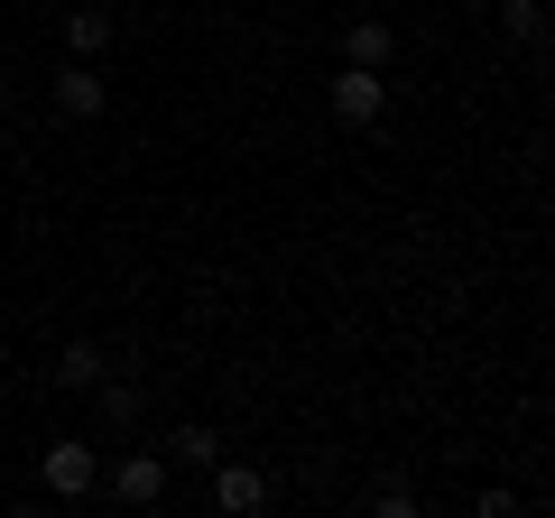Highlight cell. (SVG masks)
<instances>
[{"instance_id":"6da1fadb","label":"cell","mask_w":555,"mask_h":518,"mask_svg":"<svg viewBox=\"0 0 555 518\" xmlns=\"http://www.w3.org/2000/svg\"><path fill=\"white\" fill-rule=\"evenodd\" d=\"M324 102H334V120H343V130H371V120L389 112V83H379V65H343Z\"/></svg>"},{"instance_id":"7a4b0ae2","label":"cell","mask_w":555,"mask_h":518,"mask_svg":"<svg viewBox=\"0 0 555 518\" xmlns=\"http://www.w3.org/2000/svg\"><path fill=\"white\" fill-rule=\"evenodd\" d=\"M93 481H102V454H93L83 436H56V444H47V491H56V500H83Z\"/></svg>"},{"instance_id":"3957f363","label":"cell","mask_w":555,"mask_h":518,"mask_svg":"<svg viewBox=\"0 0 555 518\" xmlns=\"http://www.w3.org/2000/svg\"><path fill=\"white\" fill-rule=\"evenodd\" d=\"M112 500L120 509H158L167 500V454H120L112 463Z\"/></svg>"},{"instance_id":"277c9868","label":"cell","mask_w":555,"mask_h":518,"mask_svg":"<svg viewBox=\"0 0 555 518\" xmlns=\"http://www.w3.org/2000/svg\"><path fill=\"white\" fill-rule=\"evenodd\" d=\"M102 102H112V83L93 75V56H75V65L56 75V112H65V120H102Z\"/></svg>"},{"instance_id":"5b68a950","label":"cell","mask_w":555,"mask_h":518,"mask_svg":"<svg viewBox=\"0 0 555 518\" xmlns=\"http://www.w3.org/2000/svg\"><path fill=\"white\" fill-rule=\"evenodd\" d=\"M259 500H269V472H250V463H214V509L250 518Z\"/></svg>"},{"instance_id":"8992f818","label":"cell","mask_w":555,"mask_h":518,"mask_svg":"<svg viewBox=\"0 0 555 518\" xmlns=\"http://www.w3.org/2000/svg\"><path fill=\"white\" fill-rule=\"evenodd\" d=\"M112 38H120L112 10H93V0H83V10H65V47H75V56H102Z\"/></svg>"},{"instance_id":"52a82bcc","label":"cell","mask_w":555,"mask_h":518,"mask_svg":"<svg viewBox=\"0 0 555 518\" xmlns=\"http://www.w3.org/2000/svg\"><path fill=\"white\" fill-rule=\"evenodd\" d=\"M102 371H112V361H102V342H65V352H56V389H65V399H83Z\"/></svg>"},{"instance_id":"ba28073f","label":"cell","mask_w":555,"mask_h":518,"mask_svg":"<svg viewBox=\"0 0 555 518\" xmlns=\"http://www.w3.org/2000/svg\"><path fill=\"white\" fill-rule=\"evenodd\" d=\"M83 399H93V407H102V426H139V379H130V371H120V379H112V371H102V379H93V389H83Z\"/></svg>"},{"instance_id":"9c48e42d","label":"cell","mask_w":555,"mask_h":518,"mask_svg":"<svg viewBox=\"0 0 555 518\" xmlns=\"http://www.w3.org/2000/svg\"><path fill=\"white\" fill-rule=\"evenodd\" d=\"M167 463H185V472H214V463H222V436H214V426H177V436H167Z\"/></svg>"},{"instance_id":"30bf717a","label":"cell","mask_w":555,"mask_h":518,"mask_svg":"<svg viewBox=\"0 0 555 518\" xmlns=\"http://www.w3.org/2000/svg\"><path fill=\"white\" fill-rule=\"evenodd\" d=\"M389 28H379V20H352V28H343V65H389Z\"/></svg>"},{"instance_id":"8fae6325","label":"cell","mask_w":555,"mask_h":518,"mask_svg":"<svg viewBox=\"0 0 555 518\" xmlns=\"http://www.w3.org/2000/svg\"><path fill=\"white\" fill-rule=\"evenodd\" d=\"M500 28L518 47H546V0H500Z\"/></svg>"},{"instance_id":"7c38bea8","label":"cell","mask_w":555,"mask_h":518,"mask_svg":"<svg viewBox=\"0 0 555 518\" xmlns=\"http://www.w3.org/2000/svg\"><path fill=\"white\" fill-rule=\"evenodd\" d=\"M371 509H379V518H416V491H408V481H379Z\"/></svg>"},{"instance_id":"4fadbf2b","label":"cell","mask_w":555,"mask_h":518,"mask_svg":"<svg viewBox=\"0 0 555 518\" xmlns=\"http://www.w3.org/2000/svg\"><path fill=\"white\" fill-rule=\"evenodd\" d=\"M454 10H491V0H454Z\"/></svg>"}]
</instances>
